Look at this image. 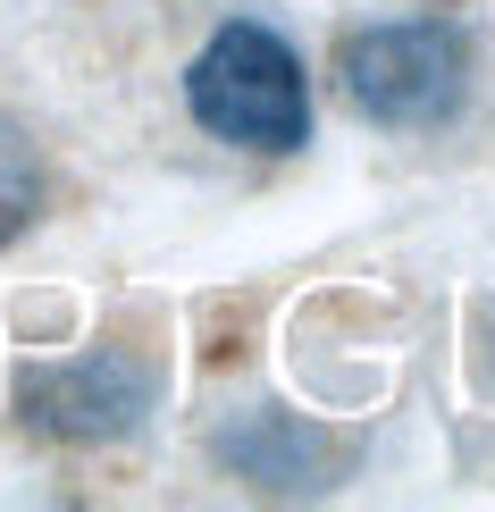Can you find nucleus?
<instances>
[{"label":"nucleus","mask_w":495,"mask_h":512,"mask_svg":"<svg viewBox=\"0 0 495 512\" xmlns=\"http://www.w3.org/2000/svg\"><path fill=\"white\" fill-rule=\"evenodd\" d=\"M185 110H193L202 135L235 143V152L286 160V152L311 143V76H303V59H294V42L277 26L227 17L185 68Z\"/></svg>","instance_id":"obj_1"},{"label":"nucleus","mask_w":495,"mask_h":512,"mask_svg":"<svg viewBox=\"0 0 495 512\" xmlns=\"http://www.w3.org/2000/svg\"><path fill=\"white\" fill-rule=\"evenodd\" d=\"M336 84L370 126H395V135H420V126H445L470 93V42L454 17H386V26L344 34L336 51Z\"/></svg>","instance_id":"obj_2"},{"label":"nucleus","mask_w":495,"mask_h":512,"mask_svg":"<svg viewBox=\"0 0 495 512\" xmlns=\"http://www.w3.org/2000/svg\"><path fill=\"white\" fill-rule=\"evenodd\" d=\"M152 361L101 345V353H76V361H42V370L17 378V412L26 429L59 437V445H110V437H135L152 420Z\"/></svg>","instance_id":"obj_3"},{"label":"nucleus","mask_w":495,"mask_h":512,"mask_svg":"<svg viewBox=\"0 0 495 512\" xmlns=\"http://www.w3.org/2000/svg\"><path fill=\"white\" fill-rule=\"evenodd\" d=\"M34 219H42V160H34V143L0 118V244H17Z\"/></svg>","instance_id":"obj_4"}]
</instances>
